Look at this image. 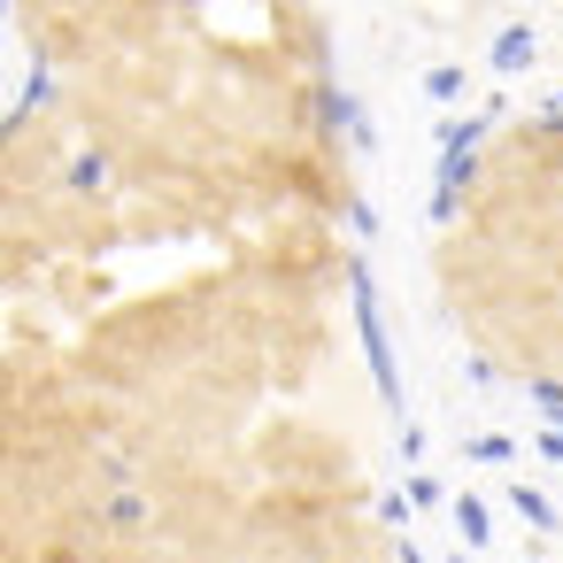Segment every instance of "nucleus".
Returning a JSON list of instances; mask_svg holds the SVG:
<instances>
[{
  "label": "nucleus",
  "mask_w": 563,
  "mask_h": 563,
  "mask_svg": "<svg viewBox=\"0 0 563 563\" xmlns=\"http://www.w3.org/2000/svg\"><path fill=\"white\" fill-rule=\"evenodd\" d=\"M532 55H540V47H532V32H525V24H509V32H501V40L486 47V63H494L501 78H517V70H532Z\"/></svg>",
  "instance_id": "4"
},
{
  "label": "nucleus",
  "mask_w": 563,
  "mask_h": 563,
  "mask_svg": "<svg viewBox=\"0 0 563 563\" xmlns=\"http://www.w3.org/2000/svg\"><path fill=\"white\" fill-rule=\"evenodd\" d=\"M463 455L471 463H509V440L501 432H478V440H463Z\"/></svg>",
  "instance_id": "11"
},
{
  "label": "nucleus",
  "mask_w": 563,
  "mask_h": 563,
  "mask_svg": "<svg viewBox=\"0 0 563 563\" xmlns=\"http://www.w3.org/2000/svg\"><path fill=\"white\" fill-rule=\"evenodd\" d=\"M424 93H432V101H455V93H463V70H455V63L424 70Z\"/></svg>",
  "instance_id": "10"
},
{
  "label": "nucleus",
  "mask_w": 563,
  "mask_h": 563,
  "mask_svg": "<svg viewBox=\"0 0 563 563\" xmlns=\"http://www.w3.org/2000/svg\"><path fill=\"white\" fill-rule=\"evenodd\" d=\"M347 309H355V332H363V363H371V386H378V401L401 417V363H394V332H386V309H378V278H371V263L355 255L347 263Z\"/></svg>",
  "instance_id": "1"
},
{
  "label": "nucleus",
  "mask_w": 563,
  "mask_h": 563,
  "mask_svg": "<svg viewBox=\"0 0 563 563\" xmlns=\"http://www.w3.org/2000/svg\"><path fill=\"white\" fill-rule=\"evenodd\" d=\"M525 401H532L548 424H563V378H532V386H525Z\"/></svg>",
  "instance_id": "8"
},
{
  "label": "nucleus",
  "mask_w": 563,
  "mask_h": 563,
  "mask_svg": "<svg viewBox=\"0 0 563 563\" xmlns=\"http://www.w3.org/2000/svg\"><path fill=\"white\" fill-rule=\"evenodd\" d=\"M401 563H424V555H417V540H401Z\"/></svg>",
  "instance_id": "15"
},
{
  "label": "nucleus",
  "mask_w": 563,
  "mask_h": 563,
  "mask_svg": "<svg viewBox=\"0 0 563 563\" xmlns=\"http://www.w3.org/2000/svg\"><path fill=\"white\" fill-rule=\"evenodd\" d=\"M47 101H55V63L40 55V63H32V78H24V93H16V109H9V132H24Z\"/></svg>",
  "instance_id": "3"
},
{
  "label": "nucleus",
  "mask_w": 563,
  "mask_h": 563,
  "mask_svg": "<svg viewBox=\"0 0 563 563\" xmlns=\"http://www.w3.org/2000/svg\"><path fill=\"white\" fill-rule=\"evenodd\" d=\"M509 501H517V517H525L532 532H555V525H563V517H555V501H548L540 486H509Z\"/></svg>",
  "instance_id": "6"
},
{
  "label": "nucleus",
  "mask_w": 563,
  "mask_h": 563,
  "mask_svg": "<svg viewBox=\"0 0 563 563\" xmlns=\"http://www.w3.org/2000/svg\"><path fill=\"white\" fill-rule=\"evenodd\" d=\"M347 232H355V240H378V209H371V201H347Z\"/></svg>",
  "instance_id": "12"
},
{
  "label": "nucleus",
  "mask_w": 563,
  "mask_h": 563,
  "mask_svg": "<svg viewBox=\"0 0 563 563\" xmlns=\"http://www.w3.org/2000/svg\"><path fill=\"white\" fill-rule=\"evenodd\" d=\"M548 117H555V124H563V93H548Z\"/></svg>",
  "instance_id": "16"
},
{
  "label": "nucleus",
  "mask_w": 563,
  "mask_h": 563,
  "mask_svg": "<svg viewBox=\"0 0 563 563\" xmlns=\"http://www.w3.org/2000/svg\"><path fill=\"white\" fill-rule=\"evenodd\" d=\"M401 463H409V471L424 463V432H417V424H401Z\"/></svg>",
  "instance_id": "13"
},
{
  "label": "nucleus",
  "mask_w": 563,
  "mask_h": 563,
  "mask_svg": "<svg viewBox=\"0 0 563 563\" xmlns=\"http://www.w3.org/2000/svg\"><path fill=\"white\" fill-rule=\"evenodd\" d=\"M555 432H563V424H555Z\"/></svg>",
  "instance_id": "17"
},
{
  "label": "nucleus",
  "mask_w": 563,
  "mask_h": 563,
  "mask_svg": "<svg viewBox=\"0 0 563 563\" xmlns=\"http://www.w3.org/2000/svg\"><path fill=\"white\" fill-rule=\"evenodd\" d=\"M317 109H324V124H332V132H347V140H355L363 155L378 147V132H371V117H363V101H355V93H340V86H324V93H317Z\"/></svg>",
  "instance_id": "2"
},
{
  "label": "nucleus",
  "mask_w": 563,
  "mask_h": 563,
  "mask_svg": "<svg viewBox=\"0 0 563 563\" xmlns=\"http://www.w3.org/2000/svg\"><path fill=\"white\" fill-rule=\"evenodd\" d=\"M401 494H409V509H440V501H448V486H440L432 471H409V486H401Z\"/></svg>",
  "instance_id": "9"
},
{
  "label": "nucleus",
  "mask_w": 563,
  "mask_h": 563,
  "mask_svg": "<svg viewBox=\"0 0 563 563\" xmlns=\"http://www.w3.org/2000/svg\"><path fill=\"white\" fill-rule=\"evenodd\" d=\"M532 448H540L548 463H563V432H555V424H540V432H532Z\"/></svg>",
  "instance_id": "14"
},
{
  "label": "nucleus",
  "mask_w": 563,
  "mask_h": 563,
  "mask_svg": "<svg viewBox=\"0 0 563 563\" xmlns=\"http://www.w3.org/2000/svg\"><path fill=\"white\" fill-rule=\"evenodd\" d=\"M109 186V155H78L70 163V194H101Z\"/></svg>",
  "instance_id": "7"
},
{
  "label": "nucleus",
  "mask_w": 563,
  "mask_h": 563,
  "mask_svg": "<svg viewBox=\"0 0 563 563\" xmlns=\"http://www.w3.org/2000/svg\"><path fill=\"white\" fill-rule=\"evenodd\" d=\"M455 532H463V548H494V517L478 494H455Z\"/></svg>",
  "instance_id": "5"
}]
</instances>
